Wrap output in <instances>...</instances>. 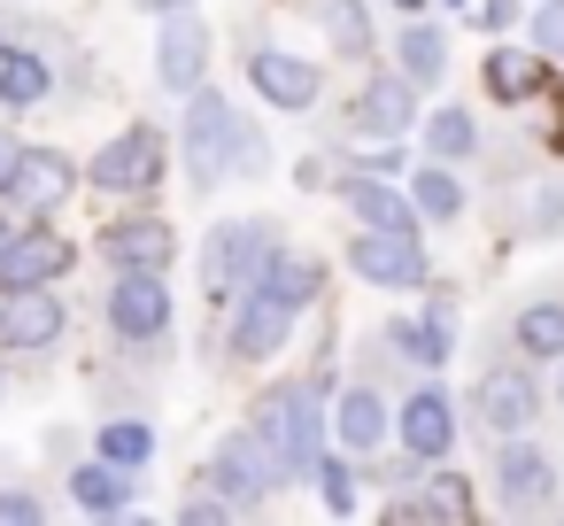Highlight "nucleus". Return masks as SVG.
Returning <instances> with one entry per match:
<instances>
[{
  "mask_svg": "<svg viewBox=\"0 0 564 526\" xmlns=\"http://www.w3.org/2000/svg\"><path fill=\"white\" fill-rule=\"evenodd\" d=\"M232 163H256V140H248V125H240V109L225 94L194 86L186 94V179L209 194Z\"/></svg>",
  "mask_w": 564,
  "mask_h": 526,
  "instance_id": "obj_1",
  "label": "nucleus"
},
{
  "mask_svg": "<svg viewBox=\"0 0 564 526\" xmlns=\"http://www.w3.org/2000/svg\"><path fill=\"white\" fill-rule=\"evenodd\" d=\"M256 441L279 457V472H310L325 457V410L310 387H271L256 402Z\"/></svg>",
  "mask_w": 564,
  "mask_h": 526,
  "instance_id": "obj_2",
  "label": "nucleus"
},
{
  "mask_svg": "<svg viewBox=\"0 0 564 526\" xmlns=\"http://www.w3.org/2000/svg\"><path fill=\"white\" fill-rule=\"evenodd\" d=\"M271 248H279V233H271L263 217L217 225L209 248H202V294H209V302H240V287H256V271H263Z\"/></svg>",
  "mask_w": 564,
  "mask_h": 526,
  "instance_id": "obj_3",
  "label": "nucleus"
},
{
  "mask_svg": "<svg viewBox=\"0 0 564 526\" xmlns=\"http://www.w3.org/2000/svg\"><path fill=\"white\" fill-rule=\"evenodd\" d=\"M209 487L232 503V511H256L271 487H279V457L256 441V426L248 433H225L217 441V457H209Z\"/></svg>",
  "mask_w": 564,
  "mask_h": 526,
  "instance_id": "obj_4",
  "label": "nucleus"
},
{
  "mask_svg": "<svg viewBox=\"0 0 564 526\" xmlns=\"http://www.w3.org/2000/svg\"><path fill=\"white\" fill-rule=\"evenodd\" d=\"M86 179H94L101 194H148V186L163 179V132H148V125L117 132V140L86 163Z\"/></svg>",
  "mask_w": 564,
  "mask_h": 526,
  "instance_id": "obj_5",
  "label": "nucleus"
},
{
  "mask_svg": "<svg viewBox=\"0 0 564 526\" xmlns=\"http://www.w3.org/2000/svg\"><path fill=\"white\" fill-rule=\"evenodd\" d=\"M348 264H356V279H371V287H425V248H417V233H379V225H364L356 240H348Z\"/></svg>",
  "mask_w": 564,
  "mask_h": 526,
  "instance_id": "obj_6",
  "label": "nucleus"
},
{
  "mask_svg": "<svg viewBox=\"0 0 564 526\" xmlns=\"http://www.w3.org/2000/svg\"><path fill=\"white\" fill-rule=\"evenodd\" d=\"M63 325H70V310L55 287H9V302H0V348H17V356L55 348Z\"/></svg>",
  "mask_w": 564,
  "mask_h": 526,
  "instance_id": "obj_7",
  "label": "nucleus"
},
{
  "mask_svg": "<svg viewBox=\"0 0 564 526\" xmlns=\"http://www.w3.org/2000/svg\"><path fill=\"white\" fill-rule=\"evenodd\" d=\"M533 410H541V387L525 379V364H495V372H479V387H471V418H479L487 433H525Z\"/></svg>",
  "mask_w": 564,
  "mask_h": 526,
  "instance_id": "obj_8",
  "label": "nucleus"
},
{
  "mask_svg": "<svg viewBox=\"0 0 564 526\" xmlns=\"http://www.w3.org/2000/svg\"><path fill=\"white\" fill-rule=\"evenodd\" d=\"M109 325H117L124 341H163V325H171V287H163V271H117V287H109Z\"/></svg>",
  "mask_w": 564,
  "mask_h": 526,
  "instance_id": "obj_9",
  "label": "nucleus"
},
{
  "mask_svg": "<svg viewBox=\"0 0 564 526\" xmlns=\"http://www.w3.org/2000/svg\"><path fill=\"white\" fill-rule=\"evenodd\" d=\"M294 318H302V310H286L271 287H240V310H232V356H240V364L279 356L286 333H294Z\"/></svg>",
  "mask_w": 564,
  "mask_h": 526,
  "instance_id": "obj_10",
  "label": "nucleus"
},
{
  "mask_svg": "<svg viewBox=\"0 0 564 526\" xmlns=\"http://www.w3.org/2000/svg\"><path fill=\"white\" fill-rule=\"evenodd\" d=\"M248 86L271 101V109H286V117H302V109H317V63H302V55H286V47H256L248 55Z\"/></svg>",
  "mask_w": 564,
  "mask_h": 526,
  "instance_id": "obj_11",
  "label": "nucleus"
},
{
  "mask_svg": "<svg viewBox=\"0 0 564 526\" xmlns=\"http://www.w3.org/2000/svg\"><path fill=\"white\" fill-rule=\"evenodd\" d=\"M495 495H502V511H541V503L556 495V464H549L533 441L502 433V457H495Z\"/></svg>",
  "mask_w": 564,
  "mask_h": 526,
  "instance_id": "obj_12",
  "label": "nucleus"
},
{
  "mask_svg": "<svg viewBox=\"0 0 564 526\" xmlns=\"http://www.w3.org/2000/svg\"><path fill=\"white\" fill-rule=\"evenodd\" d=\"M202 71H209V24H202L194 9H178V17L163 24V40H155V78H163L171 94H194Z\"/></svg>",
  "mask_w": 564,
  "mask_h": 526,
  "instance_id": "obj_13",
  "label": "nucleus"
},
{
  "mask_svg": "<svg viewBox=\"0 0 564 526\" xmlns=\"http://www.w3.org/2000/svg\"><path fill=\"white\" fill-rule=\"evenodd\" d=\"M70 271V240L63 233H9L0 240V294L9 287H55Z\"/></svg>",
  "mask_w": 564,
  "mask_h": 526,
  "instance_id": "obj_14",
  "label": "nucleus"
},
{
  "mask_svg": "<svg viewBox=\"0 0 564 526\" xmlns=\"http://www.w3.org/2000/svg\"><path fill=\"white\" fill-rule=\"evenodd\" d=\"M78 186V163L63 155V148H24V163H17V179H9V202L17 210H32V217H55V202Z\"/></svg>",
  "mask_w": 564,
  "mask_h": 526,
  "instance_id": "obj_15",
  "label": "nucleus"
},
{
  "mask_svg": "<svg viewBox=\"0 0 564 526\" xmlns=\"http://www.w3.org/2000/svg\"><path fill=\"white\" fill-rule=\"evenodd\" d=\"M394 433H402V449H410L417 464H433V457H448V449H456V402H448L441 387H417V395L402 402Z\"/></svg>",
  "mask_w": 564,
  "mask_h": 526,
  "instance_id": "obj_16",
  "label": "nucleus"
},
{
  "mask_svg": "<svg viewBox=\"0 0 564 526\" xmlns=\"http://www.w3.org/2000/svg\"><path fill=\"white\" fill-rule=\"evenodd\" d=\"M101 256H109L117 271H171L178 233H171L163 217H124V225H109V233H101Z\"/></svg>",
  "mask_w": 564,
  "mask_h": 526,
  "instance_id": "obj_17",
  "label": "nucleus"
},
{
  "mask_svg": "<svg viewBox=\"0 0 564 526\" xmlns=\"http://www.w3.org/2000/svg\"><path fill=\"white\" fill-rule=\"evenodd\" d=\"M417 125V86L402 78V71H387V78H371L364 94H356V132H379V140H402Z\"/></svg>",
  "mask_w": 564,
  "mask_h": 526,
  "instance_id": "obj_18",
  "label": "nucleus"
},
{
  "mask_svg": "<svg viewBox=\"0 0 564 526\" xmlns=\"http://www.w3.org/2000/svg\"><path fill=\"white\" fill-rule=\"evenodd\" d=\"M340 202L364 217V225H379V233H417L425 217H417V202L410 194H394L387 179H371V171H356V179H340Z\"/></svg>",
  "mask_w": 564,
  "mask_h": 526,
  "instance_id": "obj_19",
  "label": "nucleus"
},
{
  "mask_svg": "<svg viewBox=\"0 0 564 526\" xmlns=\"http://www.w3.org/2000/svg\"><path fill=\"white\" fill-rule=\"evenodd\" d=\"M256 287H271L286 310H310V302H317V287H325V271H317L310 256H286V248H271V256H263V271H256Z\"/></svg>",
  "mask_w": 564,
  "mask_h": 526,
  "instance_id": "obj_20",
  "label": "nucleus"
},
{
  "mask_svg": "<svg viewBox=\"0 0 564 526\" xmlns=\"http://www.w3.org/2000/svg\"><path fill=\"white\" fill-rule=\"evenodd\" d=\"M333 433H340V449H379L387 441V402L371 387H348L333 402Z\"/></svg>",
  "mask_w": 564,
  "mask_h": 526,
  "instance_id": "obj_21",
  "label": "nucleus"
},
{
  "mask_svg": "<svg viewBox=\"0 0 564 526\" xmlns=\"http://www.w3.org/2000/svg\"><path fill=\"white\" fill-rule=\"evenodd\" d=\"M47 86H55V71H47L32 47H9V55H0V109H40Z\"/></svg>",
  "mask_w": 564,
  "mask_h": 526,
  "instance_id": "obj_22",
  "label": "nucleus"
},
{
  "mask_svg": "<svg viewBox=\"0 0 564 526\" xmlns=\"http://www.w3.org/2000/svg\"><path fill=\"white\" fill-rule=\"evenodd\" d=\"M387 341H394L410 364H425V372L456 356V325H441V318H394V325H387Z\"/></svg>",
  "mask_w": 564,
  "mask_h": 526,
  "instance_id": "obj_23",
  "label": "nucleus"
},
{
  "mask_svg": "<svg viewBox=\"0 0 564 526\" xmlns=\"http://www.w3.org/2000/svg\"><path fill=\"white\" fill-rule=\"evenodd\" d=\"M410 202H417V217H433V225H456V217H464V186H456L448 163L410 171Z\"/></svg>",
  "mask_w": 564,
  "mask_h": 526,
  "instance_id": "obj_24",
  "label": "nucleus"
},
{
  "mask_svg": "<svg viewBox=\"0 0 564 526\" xmlns=\"http://www.w3.org/2000/svg\"><path fill=\"white\" fill-rule=\"evenodd\" d=\"M70 495H78L86 511H124V503H132V480H124V464L94 457V464H78V472H70Z\"/></svg>",
  "mask_w": 564,
  "mask_h": 526,
  "instance_id": "obj_25",
  "label": "nucleus"
},
{
  "mask_svg": "<svg viewBox=\"0 0 564 526\" xmlns=\"http://www.w3.org/2000/svg\"><path fill=\"white\" fill-rule=\"evenodd\" d=\"M441 71H448V40L433 24H410L402 32V78L410 86H441Z\"/></svg>",
  "mask_w": 564,
  "mask_h": 526,
  "instance_id": "obj_26",
  "label": "nucleus"
},
{
  "mask_svg": "<svg viewBox=\"0 0 564 526\" xmlns=\"http://www.w3.org/2000/svg\"><path fill=\"white\" fill-rule=\"evenodd\" d=\"M425 148H433V163H464V155L479 148L471 109H433V117H425Z\"/></svg>",
  "mask_w": 564,
  "mask_h": 526,
  "instance_id": "obj_27",
  "label": "nucleus"
},
{
  "mask_svg": "<svg viewBox=\"0 0 564 526\" xmlns=\"http://www.w3.org/2000/svg\"><path fill=\"white\" fill-rule=\"evenodd\" d=\"M533 86H541V63L533 55H518V47H495L487 55V94L495 101H525Z\"/></svg>",
  "mask_w": 564,
  "mask_h": 526,
  "instance_id": "obj_28",
  "label": "nucleus"
},
{
  "mask_svg": "<svg viewBox=\"0 0 564 526\" xmlns=\"http://www.w3.org/2000/svg\"><path fill=\"white\" fill-rule=\"evenodd\" d=\"M325 40L333 55H371V17H364V0H325Z\"/></svg>",
  "mask_w": 564,
  "mask_h": 526,
  "instance_id": "obj_29",
  "label": "nucleus"
},
{
  "mask_svg": "<svg viewBox=\"0 0 564 526\" xmlns=\"http://www.w3.org/2000/svg\"><path fill=\"white\" fill-rule=\"evenodd\" d=\"M518 348H525V356H564V302L518 310Z\"/></svg>",
  "mask_w": 564,
  "mask_h": 526,
  "instance_id": "obj_30",
  "label": "nucleus"
},
{
  "mask_svg": "<svg viewBox=\"0 0 564 526\" xmlns=\"http://www.w3.org/2000/svg\"><path fill=\"white\" fill-rule=\"evenodd\" d=\"M101 457L124 464V472H140V464L155 457V433H148L140 418H109V426H101Z\"/></svg>",
  "mask_w": 564,
  "mask_h": 526,
  "instance_id": "obj_31",
  "label": "nucleus"
},
{
  "mask_svg": "<svg viewBox=\"0 0 564 526\" xmlns=\"http://www.w3.org/2000/svg\"><path fill=\"white\" fill-rule=\"evenodd\" d=\"M310 472H317V495H325V511H333V518H348V511H356V472H348L340 457H317Z\"/></svg>",
  "mask_w": 564,
  "mask_h": 526,
  "instance_id": "obj_32",
  "label": "nucleus"
},
{
  "mask_svg": "<svg viewBox=\"0 0 564 526\" xmlns=\"http://www.w3.org/2000/svg\"><path fill=\"white\" fill-rule=\"evenodd\" d=\"M533 55H549V63H564V0H549V9L533 17Z\"/></svg>",
  "mask_w": 564,
  "mask_h": 526,
  "instance_id": "obj_33",
  "label": "nucleus"
},
{
  "mask_svg": "<svg viewBox=\"0 0 564 526\" xmlns=\"http://www.w3.org/2000/svg\"><path fill=\"white\" fill-rule=\"evenodd\" d=\"M40 518V495H24V487H0V526H32Z\"/></svg>",
  "mask_w": 564,
  "mask_h": 526,
  "instance_id": "obj_34",
  "label": "nucleus"
},
{
  "mask_svg": "<svg viewBox=\"0 0 564 526\" xmlns=\"http://www.w3.org/2000/svg\"><path fill=\"white\" fill-rule=\"evenodd\" d=\"M186 518H194V526H217V518H232V503L209 487V495H194V503H186Z\"/></svg>",
  "mask_w": 564,
  "mask_h": 526,
  "instance_id": "obj_35",
  "label": "nucleus"
},
{
  "mask_svg": "<svg viewBox=\"0 0 564 526\" xmlns=\"http://www.w3.org/2000/svg\"><path fill=\"white\" fill-rule=\"evenodd\" d=\"M356 171H371V179H394V171H402V140H387V148H379V155H364Z\"/></svg>",
  "mask_w": 564,
  "mask_h": 526,
  "instance_id": "obj_36",
  "label": "nucleus"
},
{
  "mask_svg": "<svg viewBox=\"0 0 564 526\" xmlns=\"http://www.w3.org/2000/svg\"><path fill=\"white\" fill-rule=\"evenodd\" d=\"M17 163H24V140H17V132H0V194H9V179H17Z\"/></svg>",
  "mask_w": 564,
  "mask_h": 526,
  "instance_id": "obj_37",
  "label": "nucleus"
},
{
  "mask_svg": "<svg viewBox=\"0 0 564 526\" xmlns=\"http://www.w3.org/2000/svg\"><path fill=\"white\" fill-rule=\"evenodd\" d=\"M510 17H518V0H487V9H479V24H487V32H502Z\"/></svg>",
  "mask_w": 564,
  "mask_h": 526,
  "instance_id": "obj_38",
  "label": "nucleus"
},
{
  "mask_svg": "<svg viewBox=\"0 0 564 526\" xmlns=\"http://www.w3.org/2000/svg\"><path fill=\"white\" fill-rule=\"evenodd\" d=\"M140 9H155V17H178V9H194V0H140Z\"/></svg>",
  "mask_w": 564,
  "mask_h": 526,
  "instance_id": "obj_39",
  "label": "nucleus"
},
{
  "mask_svg": "<svg viewBox=\"0 0 564 526\" xmlns=\"http://www.w3.org/2000/svg\"><path fill=\"white\" fill-rule=\"evenodd\" d=\"M394 9H425V0H394Z\"/></svg>",
  "mask_w": 564,
  "mask_h": 526,
  "instance_id": "obj_40",
  "label": "nucleus"
},
{
  "mask_svg": "<svg viewBox=\"0 0 564 526\" xmlns=\"http://www.w3.org/2000/svg\"><path fill=\"white\" fill-rule=\"evenodd\" d=\"M448 9H456V17H464V9H471V0H448Z\"/></svg>",
  "mask_w": 564,
  "mask_h": 526,
  "instance_id": "obj_41",
  "label": "nucleus"
},
{
  "mask_svg": "<svg viewBox=\"0 0 564 526\" xmlns=\"http://www.w3.org/2000/svg\"><path fill=\"white\" fill-rule=\"evenodd\" d=\"M0 240H9V225H0Z\"/></svg>",
  "mask_w": 564,
  "mask_h": 526,
  "instance_id": "obj_42",
  "label": "nucleus"
},
{
  "mask_svg": "<svg viewBox=\"0 0 564 526\" xmlns=\"http://www.w3.org/2000/svg\"><path fill=\"white\" fill-rule=\"evenodd\" d=\"M0 55H9V40H0Z\"/></svg>",
  "mask_w": 564,
  "mask_h": 526,
  "instance_id": "obj_43",
  "label": "nucleus"
}]
</instances>
